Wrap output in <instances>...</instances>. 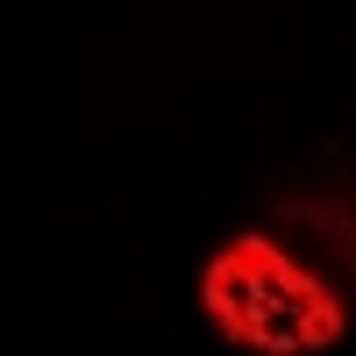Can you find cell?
Wrapping results in <instances>:
<instances>
[{"instance_id":"6da1fadb","label":"cell","mask_w":356,"mask_h":356,"mask_svg":"<svg viewBox=\"0 0 356 356\" xmlns=\"http://www.w3.org/2000/svg\"><path fill=\"white\" fill-rule=\"evenodd\" d=\"M200 307L235 349L257 356H314L335 349L349 328V307L321 264L292 257L271 228H243L221 243L200 271Z\"/></svg>"},{"instance_id":"7a4b0ae2","label":"cell","mask_w":356,"mask_h":356,"mask_svg":"<svg viewBox=\"0 0 356 356\" xmlns=\"http://www.w3.org/2000/svg\"><path fill=\"white\" fill-rule=\"evenodd\" d=\"M271 214L307 221V243L335 250V278H356V193H285Z\"/></svg>"}]
</instances>
